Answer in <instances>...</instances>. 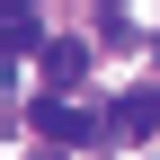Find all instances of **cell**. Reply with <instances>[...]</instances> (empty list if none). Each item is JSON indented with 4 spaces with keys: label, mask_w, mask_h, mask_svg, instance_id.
Returning a JSON list of instances; mask_svg holds the SVG:
<instances>
[{
    "label": "cell",
    "mask_w": 160,
    "mask_h": 160,
    "mask_svg": "<svg viewBox=\"0 0 160 160\" xmlns=\"http://www.w3.org/2000/svg\"><path fill=\"white\" fill-rule=\"evenodd\" d=\"M107 125L125 133V142H151V133H160V89H151V80H142V89H125V98L107 107Z\"/></svg>",
    "instance_id": "2"
},
{
    "label": "cell",
    "mask_w": 160,
    "mask_h": 160,
    "mask_svg": "<svg viewBox=\"0 0 160 160\" xmlns=\"http://www.w3.org/2000/svg\"><path fill=\"white\" fill-rule=\"evenodd\" d=\"M0 45H9V53H36V62H45V18H36V9H9V27H0Z\"/></svg>",
    "instance_id": "4"
},
{
    "label": "cell",
    "mask_w": 160,
    "mask_h": 160,
    "mask_svg": "<svg viewBox=\"0 0 160 160\" xmlns=\"http://www.w3.org/2000/svg\"><path fill=\"white\" fill-rule=\"evenodd\" d=\"M27 125L45 133V142H62V151H98V142L116 133L98 107H71V98H36V107H27Z\"/></svg>",
    "instance_id": "1"
},
{
    "label": "cell",
    "mask_w": 160,
    "mask_h": 160,
    "mask_svg": "<svg viewBox=\"0 0 160 160\" xmlns=\"http://www.w3.org/2000/svg\"><path fill=\"white\" fill-rule=\"evenodd\" d=\"M80 80H89V45H53L45 53V98H71Z\"/></svg>",
    "instance_id": "3"
}]
</instances>
